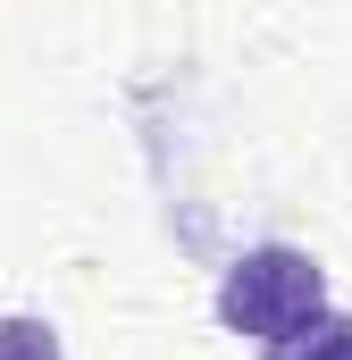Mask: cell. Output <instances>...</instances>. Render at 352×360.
<instances>
[{
	"instance_id": "6da1fadb",
	"label": "cell",
	"mask_w": 352,
	"mask_h": 360,
	"mask_svg": "<svg viewBox=\"0 0 352 360\" xmlns=\"http://www.w3.org/2000/svg\"><path fill=\"white\" fill-rule=\"evenodd\" d=\"M218 319L227 335H252V344H294L302 327L327 319V269L294 243H252L235 269L218 276Z\"/></svg>"
},
{
	"instance_id": "3957f363",
	"label": "cell",
	"mask_w": 352,
	"mask_h": 360,
	"mask_svg": "<svg viewBox=\"0 0 352 360\" xmlns=\"http://www.w3.org/2000/svg\"><path fill=\"white\" fill-rule=\"evenodd\" d=\"M0 360H68L51 319H0Z\"/></svg>"
},
{
	"instance_id": "7a4b0ae2",
	"label": "cell",
	"mask_w": 352,
	"mask_h": 360,
	"mask_svg": "<svg viewBox=\"0 0 352 360\" xmlns=\"http://www.w3.org/2000/svg\"><path fill=\"white\" fill-rule=\"evenodd\" d=\"M260 360H352V310H327L319 327H302L294 344H268Z\"/></svg>"
}]
</instances>
